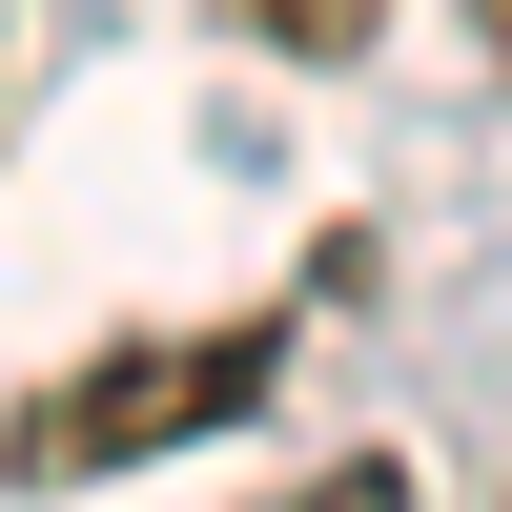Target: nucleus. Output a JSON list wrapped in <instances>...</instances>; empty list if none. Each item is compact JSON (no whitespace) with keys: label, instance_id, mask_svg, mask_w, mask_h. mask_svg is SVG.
<instances>
[{"label":"nucleus","instance_id":"obj_4","mask_svg":"<svg viewBox=\"0 0 512 512\" xmlns=\"http://www.w3.org/2000/svg\"><path fill=\"white\" fill-rule=\"evenodd\" d=\"M472 21H492V41H512V0H472Z\"/></svg>","mask_w":512,"mask_h":512},{"label":"nucleus","instance_id":"obj_2","mask_svg":"<svg viewBox=\"0 0 512 512\" xmlns=\"http://www.w3.org/2000/svg\"><path fill=\"white\" fill-rule=\"evenodd\" d=\"M226 21H246V41H267V62H349V41H369V21H390V0H226Z\"/></svg>","mask_w":512,"mask_h":512},{"label":"nucleus","instance_id":"obj_3","mask_svg":"<svg viewBox=\"0 0 512 512\" xmlns=\"http://www.w3.org/2000/svg\"><path fill=\"white\" fill-rule=\"evenodd\" d=\"M267 512H410V472H390V451H349V472H308V492H267Z\"/></svg>","mask_w":512,"mask_h":512},{"label":"nucleus","instance_id":"obj_1","mask_svg":"<svg viewBox=\"0 0 512 512\" xmlns=\"http://www.w3.org/2000/svg\"><path fill=\"white\" fill-rule=\"evenodd\" d=\"M267 369H287V328H144V349L21 390V431H0V451H21L41 492H82V472H123V451H164V431H226Z\"/></svg>","mask_w":512,"mask_h":512}]
</instances>
